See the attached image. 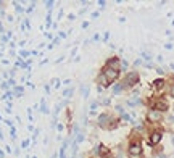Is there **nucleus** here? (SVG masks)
Instances as JSON below:
<instances>
[{"mask_svg": "<svg viewBox=\"0 0 174 158\" xmlns=\"http://www.w3.org/2000/svg\"><path fill=\"white\" fill-rule=\"evenodd\" d=\"M71 94H73V90H71V89H68V90H65V92H63V95H65V97H69Z\"/></svg>", "mask_w": 174, "mask_h": 158, "instance_id": "nucleus-15", "label": "nucleus"}, {"mask_svg": "<svg viewBox=\"0 0 174 158\" xmlns=\"http://www.w3.org/2000/svg\"><path fill=\"white\" fill-rule=\"evenodd\" d=\"M52 84L55 86V87H58V86H60V79H57V78L52 79Z\"/></svg>", "mask_w": 174, "mask_h": 158, "instance_id": "nucleus-13", "label": "nucleus"}, {"mask_svg": "<svg viewBox=\"0 0 174 158\" xmlns=\"http://www.w3.org/2000/svg\"><path fill=\"white\" fill-rule=\"evenodd\" d=\"M142 153V145H140V142H132V144L129 145V155L132 157V158H136V157H139Z\"/></svg>", "mask_w": 174, "mask_h": 158, "instance_id": "nucleus-3", "label": "nucleus"}, {"mask_svg": "<svg viewBox=\"0 0 174 158\" xmlns=\"http://www.w3.org/2000/svg\"><path fill=\"white\" fill-rule=\"evenodd\" d=\"M118 66H119V58H111V60H108L106 63V68H113V69H118Z\"/></svg>", "mask_w": 174, "mask_h": 158, "instance_id": "nucleus-8", "label": "nucleus"}, {"mask_svg": "<svg viewBox=\"0 0 174 158\" xmlns=\"http://www.w3.org/2000/svg\"><path fill=\"white\" fill-rule=\"evenodd\" d=\"M163 86H164L163 79H156V81H153V87H155V89H161Z\"/></svg>", "mask_w": 174, "mask_h": 158, "instance_id": "nucleus-11", "label": "nucleus"}, {"mask_svg": "<svg viewBox=\"0 0 174 158\" xmlns=\"http://www.w3.org/2000/svg\"><path fill=\"white\" fill-rule=\"evenodd\" d=\"M137 82H139V74H137L136 71H132V73H129L128 76H126L124 82H122V87H132Z\"/></svg>", "mask_w": 174, "mask_h": 158, "instance_id": "nucleus-1", "label": "nucleus"}, {"mask_svg": "<svg viewBox=\"0 0 174 158\" xmlns=\"http://www.w3.org/2000/svg\"><path fill=\"white\" fill-rule=\"evenodd\" d=\"M161 132L160 131H155V132H152V136H150V145H156L158 142L161 140Z\"/></svg>", "mask_w": 174, "mask_h": 158, "instance_id": "nucleus-7", "label": "nucleus"}, {"mask_svg": "<svg viewBox=\"0 0 174 158\" xmlns=\"http://www.w3.org/2000/svg\"><path fill=\"white\" fill-rule=\"evenodd\" d=\"M147 120L150 121V123H156V121L161 120V113L156 111V110H150L148 114H147Z\"/></svg>", "mask_w": 174, "mask_h": 158, "instance_id": "nucleus-5", "label": "nucleus"}, {"mask_svg": "<svg viewBox=\"0 0 174 158\" xmlns=\"http://www.w3.org/2000/svg\"><path fill=\"white\" fill-rule=\"evenodd\" d=\"M97 148H98V150H97V152H98V153H100V157H103V158H105V157H106V155H108V153H110V150H108V148H106V147H105V145H98V147H97Z\"/></svg>", "mask_w": 174, "mask_h": 158, "instance_id": "nucleus-10", "label": "nucleus"}, {"mask_svg": "<svg viewBox=\"0 0 174 158\" xmlns=\"http://www.w3.org/2000/svg\"><path fill=\"white\" fill-rule=\"evenodd\" d=\"M103 74L106 76V79H108V82H113V81H116V79H118V76H119V69L105 68L103 69Z\"/></svg>", "mask_w": 174, "mask_h": 158, "instance_id": "nucleus-2", "label": "nucleus"}, {"mask_svg": "<svg viewBox=\"0 0 174 158\" xmlns=\"http://www.w3.org/2000/svg\"><path fill=\"white\" fill-rule=\"evenodd\" d=\"M153 110H156V111H166L168 110V103H166V100H163V98H158V100L153 103Z\"/></svg>", "mask_w": 174, "mask_h": 158, "instance_id": "nucleus-4", "label": "nucleus"}, {"mask_svg": "<svg viewBox=\"0 0 174 158\" xmlns=\"http://www.w3.org/2000/svg\"><path fill=\"white\" fill-rule=\"evenodd\" d=\"M108 121H111V116H110V114L103 113V114L98 116V124H100V128H108V124H106Z\"/></svg>", "mask_w": 174, "mask_h": 158, "instance_id": "nucleus-6", "label": "nucleus"}, {"mask_svg": "<svg viewBox=\"0 0 174 158\" xmlns=\"http://www.w3.org/2000/svg\"><path fill=\"white\" fill-rule=\"evenodd\" d=\"M84 140V134H77V142H82Z\"/></svg>", "mask_w": 174, "mask_h": 158, "instance_id": "nucleus-16", "label": "nucleus"}, {"mask_svg": "<svg viewBox=\"0 0 174 158\" xmlns=\"http://www.w3.org/2000/svg\"><path fill=\"white\" fill-rule=\"evenodd\" d=\"M121 90H122V86H114L113 92H114V94H118V92H121Z\"/></svg>", "mask_w": 174, "mask_h": 158, "instance_id": "nucleus-12", "label": "nucleus"}, {"mask_svg": "<svg viewBox=\"0 0 174 158\" xmlns=\"http://www.w3.org/2000/svg\"><path fill=\"white\" fill-rule=\"evenodd\" d=\"M65 150H66V144H65V147L61 148V152H60V158H66V155H65Z\"/></svg>", "mask_w": 174, "mask_h": 158, "instance_id": "nucleus-14", "label": "nucleus"}, {"mask_svg": "<svg viewBox=\"0 0 174 158\" xmlns=\"http://www.w3.org/2000/svg\"><path fill=\"white\" fill-rule=\"evenodd\" d=\"M97 81H98V84H102V87H108V86H110L108 79H106V76H105L103 73H102L100 76H98V79H97Z\"/></svg>", "mask_w": 174, "mask_h": 158, "instance_id": "nucleus-9", "label": "nucleus"}, {"mask_svg": "<svg viewBox=\"0 0 174 158\" xmlns=\"http://www.w3.org/2000/svg\"><path fill=\"white\" fill-rule=\"evenodd\" d=\"M171 97H173V98H174V84H173V86H171Z\"/></svg>", "mask_w": 174, "mask_h": 158, "instance_id": "nucleus-17", "label": "nucleus"}]
</instances>
